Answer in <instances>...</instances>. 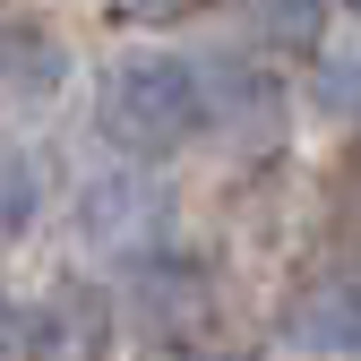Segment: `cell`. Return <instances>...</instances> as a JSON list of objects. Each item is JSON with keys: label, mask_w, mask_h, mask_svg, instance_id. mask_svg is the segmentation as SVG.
Returning <instances> with one entry per match:
<instances>
[{"label": "cell", "mask_w": 361, "mask_h": 361, "mask_svg": "<svg viewBox=\"0 0 361 361\" xmlns=\"http://www.w3.org/2000/svg\"><path fill=\"white\" fill-rule=\"evenodd\" d=\"M198 121H207V95H198V69L180 52H121L95 86V129L138 164L190 147Z\"/></svg>", "instance_id": "cell-1"}, {"label": "cell", "mask_w": 361, "mask_h": 361, "mask_svg": "<svg viewBox=\"0 0 361 361\" xmlns=\"http://www.w3.org/2000/svg\"><path fill=\"white\" fill-rule=\"evenodd\" d=\"M129 327L147 344H207L215 336V276L190 258H155L129 276Z\"/></svg>", "instance_id": "cell-2"}, {"label": "cell", "mask_w": 361, "mask_h": 361, "mask_svg": "<svg viewBox=\"0 0 361 361\" xmlns=\"http://www.w3.org/2000/svg\"><path fill=\"white\" fill-rule=\"evenodd\" d=\"M26 361H121V310L95 284H52L26 310Z\"/></svg>", "instance_id": "cell-3"}, {"label": "cell", "mask_w": 361, "mask_h": 361, "mask_svg": "<svg viewBox=\"0 0 361 361\" xmlns=\"http://www.w3.org/2000/svg\"><path fill=\"white\" fill-rule=\"evenodd\" d=\"M164 215H172V198H164L155 172H95L78 190V233L95 250H147V241H164Z\"/></svg>", "instance_id": "cell-4"}, {"label": "cell", "mask_w": 361, "mask_h": 361, "mask_svg": "<svg viewBox=\"0 0 361 361\" xmlns=\"http://www.w3.org/2000/svg\"><path fill=\"white\" fill-rule=\"evenodd\" d=\"M284 344L293 353H361V284L353 276H310L284 293Z\"/></svg>", "instance_id": "cell-5"}, {"label": "cell", "mask_w": 361, "mask_h": 361, "mask_svg": "<svg viewBox=\"0 0 361 361\" xmlns=\"http://www.w3.org/2000/svg\"><path fill=\"white\" fill-rule=\"evenodd\" d=\"M198 95H207V112L224 129H241V138H276V129H284V86L267 78L258 61H215V69H198Z\"/></svg>", "instance_id": "cell-6"}, {"label": "cell", "mask_w": 361, "mask_h": 361, "mask_svg": "<svg viewBox=\"0 0 361 361\" xmlns=\"http://www.w3.org/2000/svg\"><path fill=\"white\" fill-rule=\"evenodd\" d=\"M319 224H327V241L344 250V258H361V138L327 164V180H319Z\"/></svg>", "instance_id": "cell-7"}, {"label": "cell", "mask_w": 361, "mask_h": 361, "mask_svg": "<svg viewBox=\"0 0 361 361\" xmlns=\"http://www.w3.org/2000/svg\"><path fill=\"white\" fill-rule=\"evenodd\" d=\"M310 104L327 121H361V43H327L310 69Z\"/></svg>", "instance_id": "cell-8"}, {"label": "cell", "mask_w": 361, "mask_h": 361, "mask_svg": "<svg viewBox=\"0 0 361 361\" xmlns=\"http://www.w3.org/2000/svg\"><path fill=\"white\" fill-rule=\"evenodd\" d=\"M35 207H43V164H35V147L0 138V233H26Z\"/></svg>", "instance_id": "cell-9"}, {"label": "cell", "mask_w": 361, "mask_h": 361, "mask_svg": "<svg viewBox=\"0 0 361 361\" xmlns=\"http://www.w3.org/2000/svg\"><path fill=\"white\" fill-rule=\"evenodd\" d=\"M241 26L258 43H310L327 26V0H241Z\"/></svg>", "instance_id": "cell-10"}, {"label": "cell", "mask_w": 361, "mask_h": 361, "mask_svg": "<svg viewBox=\"0 0 361 361\" xmlns=\"http://www.w3.org/2000/svg\"><path fill=\"white\" fill-rule=\"evenodd\" d=\"M190 9H198V0H112V18H129V26H172Z\"/></svg>", "instance_id": "cell-11"}, {"label": "cell", "mask_w": 361, "mask_h": 361, "mask_svg": "<svg viewBox=\"0 0 361 361\" xmlns=\"http://www.w3.org/2000/svg\"><path fill=\"white\" fill-rule=\"evenodd\" d=\"M18 353H26V327H18V310L0 301V361H18Z\"/></svg>", "instance_id": "cell-12"}, {"label": "cell", "mask_w": 361, "mask_h": 361, "mask_svg": "<svg viewBox=\"0 0 361 361\" xmlns=\"http://www.w3.org/2000/svg\"><path fill=\"white\" fill-rule=\"evenodd\" d=\"M18 35H26V18L9 9V0H0V69H9V52H18Z\"/></svg>", "instance_id": "cell-13"}, {"label": "cell", "mask_w": 361, "mask_h": 361, "mask_svg": "<svg viewBox=\"0 0 361 361\" xmlns=\"http://www.w3.org/2000/svg\"><path fill=\"white\" fill-rule=\"evenodd\" d=\"M344 9H353V18H361V0H344Z\"/></svg>", "instance_id": "cell-14"}]
</instances>
